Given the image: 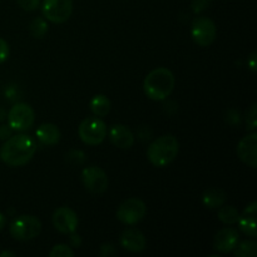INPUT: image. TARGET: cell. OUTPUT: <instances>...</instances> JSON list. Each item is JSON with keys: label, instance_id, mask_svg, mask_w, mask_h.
I'll return each instance as SVG.
<instances>
[{"label": "cell", "instance_id": "obj_9", "mask_svg": "<svg viewBox=\"0 0 257 257\" xmlns=\"http://www.w3.org/2000/svg\"><path fill=\"white\" fill-rule=\"evenodd\" d=\"M43 15L47 20L54 24H63L70 18L73 13L72 0H43Z\"/></svg>", "mask_w": 257, "mask_h": 257}, {"label": "cell", "instance_id": "obj_12", "mask_svg": "<svg viewBox=\"0 0 257 257\" xmlns=\"http://www.w3.org/2000/svg\"><path fill=\"white\" fill-rule=\"evenodd\" d=\"M237 156L250 167H257V133L253 131L245 136L237 145Z\"/></svg>", "mask_w": 257, "mask_h": 257}, {"label": "cell", "instance_id": "obj_26", "mask_svg": "<svg viewBox=\"0 0 257 257\" xmlns=\"http://www.w3.org/2000/svg\"><path fill=\"white\" fill-rule=\"evenodd\" d=\"M9 54H10L9 44L7 43V40L0 38V64H3V63L9 58Z\"/></svg>", "mask_w": 257, "mask_h": 257}, {"label": "cell", "instance_id": "obj_24", "mask_svg": "<svg viewBox=\"0 0 257 257\" xmlns=\"http://www.w3.org/2000/svg\"><path fill=\"white\" fill-rule=\"evenodd\" d=\"M257 105L256 103H253L250 108L246 112V125H247V130L253 132L257 127Z\"/></svg>", "mask_w": 257, "mask_h": 257}, {"label": "cell", "instance_id": "obj_29", "mask_svg": "<svg viewBox=\"0 0 257 257\" xmlns=\"http://www.w3.org/2000/svg\"><path fill=\"white\" fill-rule=\"evenodd\" d=\"M12 132H13V130L9 127V124L0 125V141L8 140V138L12 136Z\"/></svg>", "mask_w": 257, "mask_h": 257}, {"label": "cell", "instance_id": "obj_30", "mask_svg": "<svg viewBox=\"0 0 257 257\" xmlns=\"http://www.w3.org/2000/svg\"><path fill=\"white\" fill-rule=\"evenodd\" d=\"M247 65L253 73L256 72V67H257V64H256V52H253L252 54L250 55V59L247 60Z\"/></svg>", "mask_w": 257, "mask_h": 257}, {"label": "cell", "instance_id": "obj_16", "mask_svg": "<svg viewBox=\"0 0 257 257\" xmlns=\"http://www.w3.org/2000/svg\"><path fill=\"white\" fill-rule=\"evenodd\" d=\"M256 215H257V202H252L243 210L242 215L238 217V228L248 237L255 238L257 236L256 227Z\"/></svg>", "mask_w": 257, "mask_h": 257}, {"label": "cell", "instance_id": "obj_8", "mask_svg": "<svg viewBox=\"0 0 257 257\" xmlns=\"http://www.w3.org/2000/svg\"><path fill=\"white\" fill-rule=\"evenodd\" d=\"M193 42L200 47H210L216 39L217 28L215 22L207 17H198L193 20L191 28Z\"/></svg>", "mask_w": 257, "mask_h": 257}, {"label": "cell", "instance_id": "obj_19", "mask_svg": "<svg viewBox=\"0 0 257 257\" xmlns=\"http://www.w3.org/2000/svg\"><path fill=\"white\" fill-rule=\"evenodd\" d=\"M89 107H90V110H92V113L95 115V117L102 118V117H107L108 113L110 112V107H112V104H110V100L107 95L97 94L92 98V100H90L89 103Z\"/></svg>", "mask_w": 257, "mask_h": 257}, {"label": "cell", "instance_id": "obj_7", "mask_svg": "<svg viewBox=\"0 0 257 257\" xmlns=\"http://www.w3.org/2000/svg\"><path fill=\"white\" fill-rule=\"evenodd\" d=\"M8 124L13 131L23 132L34 124L35 114L33 108L27 103H17L10 108L7 114Z\"/></svg>", "mask_w": 257, "mask_h": 257}, {"label": "cell", "instance_id": "obj_1", "mask_svg": "<svg viewBox=\"0 0 257 257\" xmlns=\"http://www.w3.org/2000/svg\"><path fill=\"white\" fill-rule=\"evenodd\" d=\"M37 151L34 140L27 135L10 136L0 147V160L10 167H20L29 162Z\"/></svg>", "mask_w": 257, "mask_h": 257}, {"label": "cell", "instance_id": "obj_6", "mask_svg": "<svg viewBox=\"0 0 257 257\" xmlns=\"http://www.w3.org/2000/svg\"><path fill=\"white\" fill-rule=\"evenodd\" d=\"M147 213V206L140 198H127L119 205L117 210V218L127 226L137 225L145 218Z\"/></svg>", "mask_w": 257, "mask_h": 257}, {"label": "cell", "instance_id": "obj_10", "mask_svg": "<svg viewBox=\"0 0 257 257\" xmlns=\"http://www.w3.org/2000/svg\"><path fill=\"white\" fill-rule=\"evenodd\" d=\"M82 181L84 187L93 195H102L108 190V176L103 168L97 166L85 167L82 171Z\"/></svg>", "mask_w": 257, "mask_h": 257}, {"label": "cell", "instance_id": "obj_14", "mask_svg": "<svg viewBox=\"0 0 257 257\" xmlns=\"http://www.w3.org/2000/svg\"><path fill=\"white\" fill-rule=\"evenodd\" d=\"M120 246L130 252H142L147 246L146 237L137 228H127L119 238Z\"/></svg>", "mask_w": 257, "mask_h": 257}, {"label": "cell", "instance_id": "obj_25", "mask_svg": "<svg viewBox=\"0 0 257 257\" xmlns=\"http://www.w3.org/2000/svg\"><path fill=\"white\" fill-rule=\"evenodd\" d=\"M17 3L23 10L33 12V10H35L38 7H39L40 0H17Z\"/></svg>", "mask_w": 257, "mask_h": 257}, {"label": "cell", "instance_id": "obj_17", "mask_svg": "<svg viewBox=\"0 0 257 257\" xmlns=\"http://www.w3.org/2000/svg\"><path fill=\"white\" fill-rule=\"evenodd\" d=\"M35 136H37V140L45 146H54L60 141L59 128L53 123H44L39 125Z\"/></svg>", "mask_w": 257, "mask_h": 257}, {"label": "cell", "instance_id": "obj_32", "mask_svg": "<svg viewBox=\"0 0 257 257\" xmlns=\"http://www.w3.org/2000/svg\"><path fill=\"white\" fill-rule=\"evenodd\" d=\"M5 223H7V220H5V216L3 213H0V231L5 227Z\"/></svg>", "mask_w": 257, "mask_h": 257}, {"label": "cell", "instance_id": "obj_15", "mask_svg": "<svg viewBox=\"0 0 257 257\" xmlns=\"http://www.w3.org/2000/svg\"><path fill=\"white\" fill-rule=\"evenodd\" d=\"M109 140L115 147L122 148V150H128L135 143V136H133L132 131L124 124H114L110 127L109 132Z\"/></svg>", "mask_w": 257, "mask_h": 257}, {"label": "cell", "instance_id": "obj_31", "mask_svg": "<svg viewBox=\"0 0 257 257\" xmlns=\"http://www.w3.org/2000/svg\"><path fill=\"white\" fill-rule=\"evenodd\" d=\"M70 245H72V247H79L80 243H82V240H80V237L78 235H73V233H70Z\"/></svg>", "mask_w": 257, "mask_h": 257}, {"label": "cell", "instance_id": "obj_34", "mask_svg": "<svg viewBox=\"0 0 257 257\" xmlns=\"http://www.w3.org/2000/svg\"><path fill=\"white\" fill-rule=\"evenodd\" d=\"M5 256L13 257V256H14V253H13V252H8V251H4V252L0 253V257H5Z\"/></svg>", "mask_w": 257, "mask_h": 257}, {"label": "cell", "instance_id": "obj_2", "mask_svg": "<svg viewBox=\"0 0 257 257\" xmlns=\"http://www.w3.org/2000/svg\"><path fill=\"white\" fill-rule=\"evenodd\" d=\"M175 83L173 73L167 68L160 67L148 73L143 82V90L150 99L163 100L173 92Z\"/></svg>", "mask_w": 257, "mask_h": 257}, {"label": "cell", "instance_id": "obj_5", "mask_svg": "<svg viewBox=\"0 0 257 257\" xmlns=\"http://www.w3.org/2000/svg\"><path fill=\"white\" fill-rule=\"evenodd\" d=\"M78 135L85 145L98 146L107 137V125L99 117H88L78 127Z\"/></svg>", "mask_w": 257, "mask_h": 257}, {"label": "cell", "instance_id": "obj_20", "mask_svg": "<svg viewBox=\"0 0 257 257\" xmlns=\"http://www.w3.org/2000/svg\"><path fill=\"white\" fill-rule=\"evenodd\" d=\"M238 217H240V212L235 206H221L218 210V220L225 225H235L237 223Z\"/></svg>", "mask_w": 257, "mask_h": 257}, {"label": "cell", "instance_id": "obj_27", "mask_svg": "<svg viewBox=\"0 0 257 257\" xmlns=\"http://www.w3.org/2000/svg\"><path fill=\"white\" fill-rule=\"evenodd\" d=\"M210 5V0H193L192 9L195 13H201Z\"/></svg>", "mask_w": 257, "mask_h": 257}, {"label": "cell", "instance_id": "obj_23", "mask_svg": "<svg viewBox=\"0 0 257 257\" xmlns=\"http://www.w3.org/2000/svg\"><path fill=\"white\" fill-rule=\"evenodd\" d=\"M50 257H73L74 256V251L72 250V247H69L65 243H59V245H55L52 248V251L49 252Z\"/></svg>", "mask_w": 257, "mask_h": 257}, {"label": "cell", "instance_id": "obj_13", "mask_svg": "<svg viewBox=\"0 0 257 257\" xmlns=\"http://www.w3.org/2000/svg\"><path fill=\"white\" fill-rule=\"evenodd\" d=\"M240 241V233L236 228L226 227L218 231L213 240V247L221 253H230L235 250Z\"/></svg>", "mask_w": 257, "mask_h": 257}, {"label": "cell", "instance_id": "obj_33", "mask_svg": "<svg viewBox=\"0 0 257 257\" xmlns=\"http://www.w3.org/2000/svg\"><path fill=\"white\" fill-rule=\"evenodd\" d=\"M7 119V112H5V109H3L2 107H0V122H3V120Z\"/></svg>", "mask_w": 257, "mask_h": 257}, {"label": "cell", "instance_id": "obj_11", "mask_svg": "<svg viewBox=\"0 0 257 257\" xmlns=\"http://www.w3.org/2000/svg\"><path fill=\"white\" fill-rule=\"evenodd\" d=\"M52 221L55 230L60 233H64V235L74 233L77 231L78 225H79L77 213L69 207L57 208L53 213Z\"/></svg>", "mask_w": 257, "mask_h": 257}, {"label": "cell", "instance_id": "obj_28", "mask_svg": "<svg viewBox=\"0 0 257 257\" xmlns=\"http://www.w3.org/2000/svg\"><path fill=\"white\" fill-rule=\"evenodd\" d=\"M117 253V250L112 245H103L100 247V256H113Z\"/></svg>", "mask_w": 257, "mask_h": 257}, {"label": "cell", "instance_id": "obj_18", "mask_svg": "<svg viewBox=\"0 0 257 257\" xmlns=\"http://www.w3.org/2000/svg\"><path fill=\"white\" fill-rule=\"evenodd\" d=\"M226 200H227V196H226L225 191L221 188H208L202 195L203 205L210 210L220 208L221 206L225 205Z\"/></svg>", "mask_w": 257, "mask_h": 257}, {"label": "cell", "instance_id": "obj_4", "mask_svg": "<svg viewBox=\"0 0 257 257\" xmlns=\"http://www.w3.org/2000/svg\"><path fill=\"white\" fill-rule=\"evenodd\" d=\"M12 237L17 241H30L42 232V222L32 215H22L12 221L9 227Z\"/></svg>", "mask_w": 257, "mask_h": 257}, {"label": "cell", "instance_id": "obj_22", "mask_svg": "<svg viewBox=\"0 0 257 257\" xmlns=\"http://www.w3.org/2000/svg\"><path fill=\"white\" fill-rule=\"evenodd\" d=\"M29 29L30 34L34 38H37V39H40V38L44 37L48 32V24L45 22V18L39 17L33 19V22L29 25Z\"/></svg>", "mask_w": 257, "mask_h": 257}, {"label": "cell", "instance_id": "obj_3", "mask_svg": "<svg viewBox=\"0 0 257 257\" xmlns=\"http://www.w3.org/2000/svg\"><path fill=\"white\" fill-rule=\"evenodd\" d=\"M180 151V143L172 135L156 138L147 148V158L155 167H166L175 161Z\"/></svg>", "mask_w": 257, "mask_h": 257}, {"label": "cell", "instance_id": "obj_21", "mask_svg": "<svg viewBox=\"0 0 257 257\" xmlns=\"http://www.w3.org/2000/svg\"><path fill=\"white\" fill-rule=\"evenodd\" d=\"M236 257H256L257 256V243L255 241H243L235 247Z\"/></svg>", "mask_w": 257, "mask_h": 257}]
</instances>
